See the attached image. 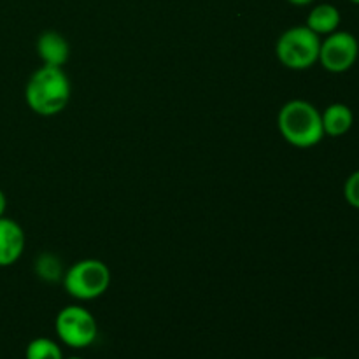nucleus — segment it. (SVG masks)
<instances>
[{
    "label": "nucleus",
    "instance_id": "nucleus-1",
    "mask_svg": "<svg viewBox=\"0 0 359 359\" xmlns=\"http://www.w3.org/2000/svg\"><path fill=\"white\" fill-rule=\"evenodd\" d=\"M70 93L72 88L63 67L42 65L27 81L25 102L32 112L49 118L60 114L69 105Z\"/></svg>",
    "mask_w": 359,
    "mask_h": 359
},
{
    "label": "nucleus",
    "instance_id": "nucleus-2",
    "mask_svg": "<svg viewBox=\"0 0 359 359\" xmlns=\"http://www.w3.org/2000/svg\"><path fill=\"white\" fill-rule=\"evenodd\" d=\"M277 128L283 139L298 149H311L325 139L321 111L302 98L286 102L280 107L277 114Z\"/></svg>",
    "mask_w": 359,
    "mask_h": 359
},
{
    "label": "nucleus",
    "instance_id": "nucleus-3",
    "mask_svg": "<svg viewBox=\"0 0 359 359\" xmlns=\"http://www.w3.org/2000/svg\"><path fill=\"white\" fill-rule=\"evenodd\" d=\"M111 270L95 258L79 259L62 277L67 294L79 302H91L107 293L111 286Z\"/></svg>",
    "mask_w": 359,
    "mask_h": 359
},
{
    "label": "nucleus",
    "instance_id": "nucleus-4",
    "mask_svg": "<svg viewBox=\"0 0 359 359\" xmlns=\"http://www.w3.org/2000/svg\"><path fill=\"white\" fill-rule=\"evenodd\" d=\"M321 37L307 25H297L280 34L276 44V56L286 69L309 70L319 60Z\"/></svg>",
    "mask_w": 359,
    "mask_h": 359
},
{
    "label": "nucleus",
    "instance_id": "nucleus-5",
    "mask_svg": "<svg viewBox=\"0 0 359 359\" xmlns=\"http://www.w3.org/2000/svg\"><path fill=\"white\" fill-rule=\"evenodd\" d=\"M55 330L62 344L70 349H86L98 335L97 319L81 305L63 307L55 319Z\"/></svg>",
    "mask_w": 359,
    "mask_h": 359
},
{
    "label": "nucleus",
    "instance_id": "nucleus-6",
    "mask_svg": "<svg viewBox=\"0 0 359 359\" xmlns=\"http://www.w3.org/2000/svg\"><path fill=\"white\" fill-rule=\"evenodd\" d=\"M359 56V42L351 32L337 30L321 39L319 60L323 69L332 74H344L353 69Z\"/></svg>",
    "mask_w": 359,
    "mask_h": 359
},
{
    "label": "nucleus",
    "instance_id": "nucleus-7",
    "mask_svg": "<svg viewBox=\"0 0 359 359\" xmlns=\"http://www.w3.org/2000/svg\"><path fill=\"white\" fill-rule=\"evenodd\" d=\"M27 237L18 221L11 217H0V269H7L18 263L23 256Z\"/></svg>",
    "mask_w": 359,
    "mask_h": 359
},
{
    "label": "nucleus",
    "instance_id": "nucleus-8",
    "mask_svg": "<svg viewBox=\"0 0 359 359\" xmlns=\"http://www.w3.org/2000/svg\"><path fill=\"white\" fill-rule=\"evenodd\" d=\"M35 49H37L39 58L42 60V65L63 67L67 62H69V56H70L69 41H67L60 32L48 30L44 32V34L39 35Z\"/></svg>",
    "mask_w": 359,
    "mask_h": 359
},
{
    "label": "nucleus",
    "instance_id": "nucleus-9",
    "mask_svg": "<svg viewBox=\"0 0 359 359\" xmlns=\"http://www.w3.org/2000/svg\"><path fill=\"white\" fill-rule=\"evenodd\" d=\"M321 119L325 135L330 137L346 135L354 125V114L353 111H351V107L346 104H340V102L328 105V107L321 112Z\"/></svg>",
    "mask_w": 359,
    "mask_h": 359
},
{
    "label": "nucleus",
    "instance_id": "nucleus-10",
    "mask_svg": "<svg viewBox=\"0 0 359 359\" xmlns=\"http://www.w3.org/2000/svg\"><path fill=\"white\" fill-rule=\"evenodd\" d=\"M340 21V11L337 9L333 4H318V6L312 7V11L307 16V27L311 28L314 34H318L319 37H326V35L333 34V32L339 30Z\"/></svg>",
    "mask_w": 359,
    "mask_h": 359
},
{
    "label": "nucleus",
    "instance_id": "nucleus-11",
    "mask_svg": "<svg viewBox=\"0 0 359 359\" xmlns=\"http://www.w3.org/2000/svg\"><path fill=\"white\" fill-rule=\"evenodd\" d=\"M25 359H63V353L55 340L48 337H39L27 346Z\"/></svg>",
    "mask_w": 359,
    "mask_h": 359
},
{
    "label": "nucleus",
    "instance_id": "nucleus-12",
    "mask_svg": "<svg viewBox=\"0 0 359 359\" xmlns=\"http://www.w3.org/2000/svg\"><path fill=\"white\" fill-rule=\"evenodd\" d=\"M344 196L353 209L359 210V170L353 172L344 184Z\"/></svg>",
    "mask_w": 359,
    "mask_h": 359
},
{
    "label": "nucleus",
    "instance_id": "nucleus-13",
    "mask_svg": "<svg viewBox=\"0 0 359 359\" xmlns=\"http://www.w3.org/2000/svg\"><path fill=\"white\" fill-rule=\"evenodd\" d=\"M6 209H7V196L6 193L0 189V217L6 216Z\"/></svg>",
    "mask_w": 359,
    "mask_h": 359
},
{
    "label": "nucleus",
    "instance_id": "nucleus-14",
    "mask_svg": "<svg viewBox=\"0 0 359 359\" xmlns=\"http://www.w3.org/2000/svg\"><path fill=\"white\" fill-rule=\"evenodd\" d=\"M290 4H293V6L297 7H304V6H309V4H312L314 0H287Z\"/></svg>",
    "mask_w": 359,
    "mask_h": 359
},
{
    "label": "nucleus",
    "instance_id": "nucleus-15",
    "mask_svg": "<svg viewBox=\"0 0 359 359\" xmlns=\"http://www.w3.org/2000/svg\"><path fill=\"white\" fill-rule=\"evenodd\" d=\"M63 359H83L81 356H70V358H63Z\"/></svg>",
    "mask_w": 359,
    "mask_h": 359
},
{
    "label": "nucleus",
    "instance_id": "nucleus-16",
    "mask_svg": "<svg viewBox=\"0 0 359 359\" xmlns=\"http://www.w3.org/2000/svg\"><path fill=\"white\" fill-rule=\"evenodd\" d=\"M309 359H330V358H321V356H316V358H309Z\"/></svg>",
    "mask_w": 359,
    "mask_h": 359
},
{
    "label": "nucleus",
    "instance_id": "nucleus-17",
    "mask_svg": "<svg viewBox=\"0 0 359 359\" xmlns=\"http://www.w3.org/2000/svg\"><path fill=\"white\" fill-rule=\"evenodd\" d=\"M349 2H353V4H356V6H359V0H349Z\"/></svg>",
    "mask_w": 359,
    "mask_h": 359
}]
</instances>
